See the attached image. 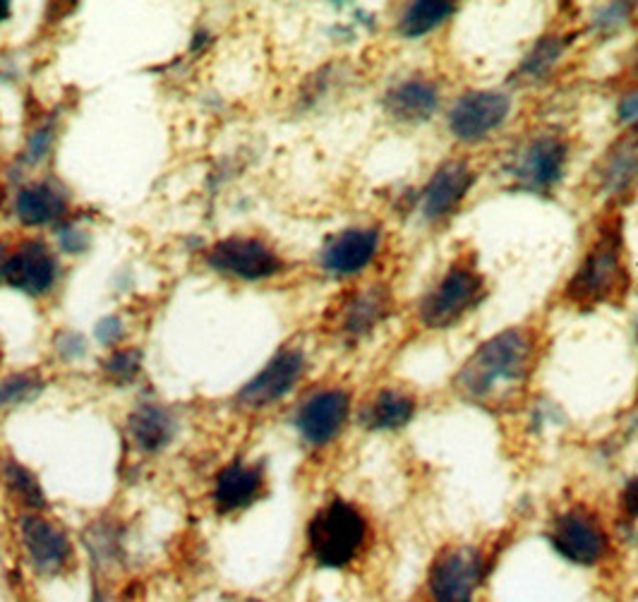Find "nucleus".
I'll list each match as a JSON object with an SVG mask.
<instances>
[{"label":"nucleus","instance_id":"14","mask_svg":"<svg viewBox=\"0 0 638 602\" xmlns=\"http://www.w3.org/2000/svg\"><path fill=\"white\" fill-rule=\"evenodd\" d=\"M207 259L217 271L245 281L269 279L283 267L281 257L257 238H227L209 250Z\"/></svg>","mask_w":638,"mask_h":602},{"label":"nucleus","instance_id":"16","mask_svg":"<svg viewBox=\"0 0 638 602\" xmlns=\"http://www.w3.org/2000/svg\"><path fill=\"white\" fill-rule=\"evenodd\" d=\"M394 296L386 283H370L350 293L339 312H336V329L346 341H360L392 317Z\"/></svg>","mask_w":638,"mask_h":602},{"label":"nucleus","instance_id":"20","mask_svg":"<svg viewBox=\"0 0 638 602\" xmlns=\"http://www.w3.org/2000/svg\"><path fill=\"white\" fill-rule=\"evenodd\" d=\"M267 475L262 463L253 461H233L229 466H223L217 475L214 493H211V501L219 513H233L253 507L255 501L265 495Z\"/></svg>","mask_w":638,"mask_h":602},{"label":"nucleus","instance_id":"26","mask_svg":"<svg viewBox=\"0 0 638 602\" xmlns=\"http://www.w3.org/2000/svg\"><path fill=\"white\" fill-rule=\"evenodd\" d=\"M44 389V380L34 372H18L10 378L0 380V410L15 408L24 401L39 396Z\"/></svg>","mask_w":638,"mask_h":602},{"label":"nucleus","instance_id":"23","mask_svg":"<svg viewBox=\"0 0 638 602\" xmlns=\"http://www.w3.org/2000/svg\"><path fill=\"white\" fill-rule=\"evenodd\" d=\"M571 39L573 36H567V34H545L543 39L531 48L529 56L521 60L517 78H521V82L545 80L547 74L557 68L559 58L567 54Z\"/></svg>","mask_w":638,"mask_h":602},{"label":"nucleus","instance_id":"1","mask_svg":"<svg viewBox=\"0 0 638 602\" xmlns=\"http://www.w3.org/2000/svg\"><path fill=\"white\" fill-rule=\"evenodd\" d=\"M543 360V329L533 322L485 338L471 350L452 378V392L468 406L487 413L517 410Z\"/></svg>","mask_w":638,"mask_h":602},{"label":"nucleus","instance_id":"30","mask_svg":"<svg viewBox=\"0 0 638 602\" xmlns=\"http://www.w3.org/2000/svg\"><path fill=\"white\" fill-rule=\"evenodd\" d=\"M617 118L624 128H629V125H638V90H631L619 99Z\"/></svg>","mask_w":638,"mask_h":602},{"label":"nucleus","instance_id":"33","mask_svg":"<svg viewBox=\"0 0 638 602\" xmlns=\"http://www.w3.org/2000/svg\"><path fill=\"white\" fill-rule=\"evenodd\" d=\"M51 147V130H39L34 137H32V142H30V154L34 159H39L46 154V149Z\"/></svg>","mask_w":638,"mask_h":602},{"label":"nucleus","instance_id":"29","mask_svg":"<svg viewBox=\"0 0 638 602\" xmlns=\"http://www.w3.org/2000/svg\"><path fill=\"white\" fill-rule=\"evenodd\" d=\"M617 507H619L624 523L634 525L638 521V475H634V478L624 483L619 499H617Z\"/></svg>","mask_w":638,"mask_h":602},{"label":"nucleus","instance_id":"4","mask_svg":"<svg viewBox=\"0 0 638 602\" xmlns=\"http://www.w3.org/2000/svg\"><path fill=\"white\" fill-rule=\"evenodd\" d=\"M487 298V281L473 253L456 255L428 293L418 300L416 322L428 332H444L464 322Z\"/></svg>","mask_w":638,"mask_h":602},{"label":"nucleus","instance_id":"17","mask_svg":"<svg viewBox=\"0 0 638 602\" xmlns=\"http://www.w3.org/2000/svg\"><path fill=\"white\" fill-rule=\"evenodd\" d=\"M382 233L372 225H358L332 235L320 253V265L332 276H356L366 271L380 253Z\"/></svg>","mask_w":638,"mask_h":602},{"label":"nucleus","instance_id":"8","mask_svg":"<svg viewBox=\"0 0 638 602\" xmlns=\"http://www.w3.org/2000/svg\"><path fill=\"white\" fill-rule=\"evenodd\" d=\"M591 195L600 197L605 207L622 209L638 190V125L624 128L605 152L595 159L588 173Z\"/></svg>","mask_w":638,"mask_h":602},{"label":"nucleus","instance_id":"15","mask_svg":"<svg viewBox=\"0 0 638 602\" xmlns=\"http://www.w3.org/2000/svg\"><path fill=\"white\" fill-rule=\"evenodd\" d=\"M420 398L404 384H382L362 401L358 425L366 432H402L416 420Z\"/></svg>","mask_w":638,"mask_h":602},{"label":"nucleus","instance_id":"27","mask_svg":"<svg viewBox=\"0 0 638 602\" xmlns=\"http://www.w3.org/2000/svg\"><path fill=\"white\" fill-rule=\"evenodd\" d=\"M140 370H142V356H140V350H132V348L116 350V354H111L104 362L106 380L118 386L135 382Z\"/></svg>","mask_w":638,"mask_h":602},{"label":"nucleus","instance_id":"11","mask_svg":"<svg viewBox=\"0 0 638 602\" xmlns=\"http://www.w3.org/2000/svg\"><path fill=\"white\" fill-rule=\"evenodd\" d=\"M20 545L30 567L39 576H62L72 569L74 545L58 523L42 513H24L18 523Z\"/></svg>","mask_w":638,"mask_h":602},{"label":"nucleus","instance_id":"25","mask_svg":"<svg viewBox=\"0 0 638 602\" xmlns=\"http://www.w3.org/2000/svg\"><path fill=\"white\" fill-rule=\"evenodd\" d=\"M3 478L8 493L22 509H27L30 513H39L46 507V497L39 481H36V475L27 466H22L20 461L8 459L3 463Z\"/></svg>","mask_w":638,"mask_h":602},{"label":"nucleus","instance_id":"36","mask_svg":"<svg viewBox=\"0 0 638 602\" xmlns=\"http://www.w3.org/2000/svg\"><path fill=\"white\" fill-rule=\"evenodd\" d=\"M10 15V3H0V22Z\"/></svg>","mask_w":638,"mask_h":602},{"label":"nucleus","instance_id":"19","mask_svg":"<svg viewBox=\"0 0 638 602\" xmlns=\"http://www.w3.org/2000/svg\"><path fill=\"white\" fill-rule=\"evenodd\" d=\"M442 90L432 78L425 74H410V78L392 84L384 94V108L390 118L404 125H422L432 120L440 111Z\"/></svg>","mask_w":638,"mask_h":602},{"label":"nucleus","instance_id":"21","mask_svg":"<svg viewBox=\"0 0 638 602\" xmlns=\"http://www.w3.org/2000/svg\"><path fill=\"white\" fill-rule=\"evenodd\" d=\"M175 432H178V420L164 406L144 404L135 408L128 418V435L132 444L144 454L164 451L173 442Z\"/></svg>","mask_w":638,"mask_h":602},{"label":"nucleus","instance_id":"32","mask_svg":"<svg viewBox=\"0 0 638 602\" xmlns=\"http://www.w3.org/2000/svg\"><path fill=\"white\" fill-rule=\"evenodd\" d=\"M58 350H60V356H66V358H82L84 356V341L80 336H74V334H68L66 336V344H58Z\"/></svg>","mask_w":638,"mask_h":602},{"label":"nucleus","instance_id":"22","mask_svg":"<svg viewBox=\"0 0 638 602\" xmlns=\"http://www.w3.org/2000/svg\"><path fill=\"white\" fill-rule=\"evenodd\" d=\"M18 219L27 225H46L66 215V197L54 185L34 183L22 187L15 197Z\"/></svg>","mask_w":638,"mask_h":602},{"label":"nucleus","instance_id":"28","mask_svg":"<svg viewBox=\"0 0 638 602\" xmlns=\"http://www.w3.org/2000/svg\"><path fill=\"white\" fill-rule=\"evenodd\" d=\"M634 8H636L634 3H610V5L598 8L591 27L595 32H603V34H615L617 30H622L624 24L629 22Z\"/></svg>","mask_w":638,"mask_h":602},{"label":"nucleus","instance_id":"12","mask_svg":"<svg viewBox=\"0 0 638 602\" xmlns=\"http://www.w3.org/2000/svg\"><path fill=\"white\" fill-rule=\"evenodd\" d=\"M478 173L466 157L444 159L425 183L420 195V211L428 223H446L464 207Z\"/></svg>","mask_w":638,"mask_h":602},{"label":"nucleus","instance_id":"24","mask_svg":"<svg viewBox=\"0 0 638 602\" xmlns=\"http://www.w3.org/2000/svg\"><path fill=\"white\" fill-rule=\"evenodd\" d=\"M456 3H446V0H418V3H408L398 18V32L408 39H418L434 32L440 24H444L456 12Z\"/></svg>","mask_w":638,"mask_h":602},{"label":"nucleus","instance_id":"3","mask_svg":"<svg viewBox=\"0 0 638 602\" xmlns=\"http://www.w3.org/2000/svg\"><path fill=\"white\" fill-rule=\"evenodd\" d=\"M372 545L370 517L356 501L334 497L312 513L305 525L310 562L324 571H348Z\"/></svg>","mask_w":638,"mask_h":602},{"label":"nucleus","instance_id":"9","mask_svg":"<svg viewBox=\"0 0 638 602\" xmlns=\"http://www.w3.org/2000/svg\"><path fill=\"white\" fill-rule=\"evenodd\" d=\"M350 416H353V396L348 389L327 386L303 398L293 416V425L308 447L324 449L344 435Z\"/></svg>","mask_w":638,"mask_h":602},{"label":"nucleus","instance_id":"35","mask_svg":"<svg viewBox=\"0 0 638 602\" xmlns=\"http://www.w3.org/2000/svg\"><path fill=\"white\" fill-rule=\"evenodd\" d=\"M90 602H114V598L108 595L106 588L94 586V588H92V598H90Z\"/></svg>","mask_w":638,"mask_h":602},{"label":"nucleus","instance_id":"10","mask_svg":"<svg viewBox=\"0 0 638 602\" xmlns=\"http://www.w3.org/2000/svg\"><path fill=\"white\" fill-rule=\"evenodd\" d=\"M509 116V94L495 90H468L449 106L446 128L459 142L478 144L502 128Z\"/></svg>","mask_w":638,"mask_h":602},{"label":"nucleus","instance_id":"34","mask_svg":"<svg viewBox=\"0 0 638 602\" xmlns=\"http://www.w3.org/2000/svg\"><path fill=\"white\" fill-rule=\"evenodd\" d=\"M627 68H629L631 80H634V82H638V44L631 48V56H629Z\"/></svg>","mask_w":638,"mask_h":602},{"label":"nucleus","instance_id":"31","mask_svg":"<svg viewBox=\"0 0 638 602\" xmlns=\"http://www.w3.org/2000/svg\"><path fill=\"white\" fill-rule=\"evenodd\" d=\"M123 336V322L118 317H108L104 322H98L96 327V338L106 346H114L118 338Z\"/></svg>","mask_w":638,"mask_h":602},{"label":"nucleus","instance_id":"18","mask_svg":"<svg viewBox=\"0 0 638 602\" xmlns=\"http://www.w3.org/2000/svg\"><path fill=\"white\" fill-rule=\"evenodd\" d=\"M3 281L18 291L30 296H42L54 286L58 276V262L44 243H22L15 253H10L0 267Z\"/></svg>","mask_w":638,"mask_h":602},{"label":"nucleus","instance_id":"6","mask_svg":"<svg viewBox=\"0 0 638 602\" xmlns=\"http://www.w3.org/2000/svg\"><path fill=\"white\" fill-rule=\"evenodd\" d=\"M547 545L569 567L600 569L615 555V537L600 513L588 505H567L547 523Z\"/></svg>","mask_w":638,"mask_h":602},{"label":"nucleus","instance_id":"2","mask_svg":"<svg viewBox=\"0 0 638 602\" xmlns=\"http://www.w3.org/2000/svg\"><path fill=\"white\" fill-rule=\"evenodd\" d=\"M631 293V267L622 209L605 207L595 221L583 257L569 276L561 300L577 310L622 308Z\"/></svg>","mask_w":638,"mask_h":602},{"label":"nucleus","instance_id":"5","mask_svg":"<svg viewBox=\"0 0 638 602\" xmlns=\"http://www.w3.org/2000/svg\"><path fill=\"white\" fill-rule=\"evenodd\" d=\"M492 557L478 543H444L434 552L420 588L422 602H478Z\"/></svg>","mask_w":638,"mask_h":602},{"label":"nucleus","instance_id":"13","mask_svg":"<svg viewBox=\"0 0 638 602\" xmlns=\"http://www.w3.org/2000/svg\"><path fill=\"white\" fill-rule=\"evenodd\" d=\"M308 356L303 348H281L241 392L237 404L250 410H262L279 404L305 378Z\"/></svg>","mask_w":638,"mask_h":602},{"label":"nucleus","instance_id":"7","mask_svg":"<svg viewBox=\"0 0 638 602\" xmlns=\"http://www.w3.org/2000/svg\"><path fill=\"white\" fill-rule=\"evenodd\" d=\"M569 149V137L561 130H535L511 154L509 175L525 193H553L567 175Z\"/></svg>","mask_w":638,"mask_h":602}]
</instances>
